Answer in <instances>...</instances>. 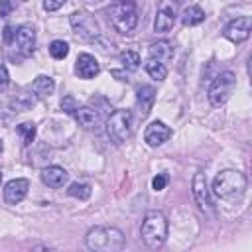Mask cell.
<instances>
[{"instance_id":"1","label":"cell","mask_w":252,"mask_h":252,"mask_svg":"<svg viewBox=\"0 0 252 252\" xmlns=\"http://www.w3.org/2000/svg\"><path fill=\"white\" fill-rule=\"evenodd\" d=\"M126 236L116 226H93L85 234V244L94 252H116L122 250Z\"/></svg>"},{"instance_id":"17","label":"cell","mask_w":252,"mask_h":252,"mask_svg":"<svg viewBox=\"0 0 252 252\" xmlns=\"http://www.w3.org/2000/svg\"><path fill=\"white\" fill-rule=\"evenodd\" d=\"M75 120L79 122V126H83L85 130H96L98 124H100V116L94 108L91 106H79L75 112H73Z\"/></svg>"},{"instance_id":"6","label":"cell","mask_w":252,"mask_h":252,"mask_svg":"<svg viewBox=\"0 0 252 252\" xmlns=\"http://www.w3.org/2000/svg\"><path fill=\"white\" fill-rule=\"evenodd\" d=\"M234 85H236V77H234L232 71H222V73H219V75L213 79L211 87H209V93H207L209 102H211L213 106H222V104L228 100V96H230Z\"/></svg>"},{"instance_id":"29","label":"cell","mask_w":252,"mask_h":252,"mask_svg":"<svg viewBox=\"0 0 252 252\" xmlns=\"http://www.w3.org/2000/svg\"><path fill=\"white\" fill-rule=\"evenodd\" d=\"M10 85V75H8V69L4 65H0V93H4Z\"/></svg>"},{"instance_id":"4","label":"cell","mask_w":252,"mask_h":252,"mask_svg":"<svg viewBox=\"0 0 252 252\" xmlns=\"http://www.w3.org/2000/svg\"><path fill=\"white\" fill-rule=\"evenodd\" d=\"M140 236H142V242L152 250L163 246V242L167 238V219H165V215L159 213V211L146 213V217L142 220V226H140Z\"/></svg>"},{"instance_id":"13","label":"cell","mask_w":252,"mask_h":252,"mask_svg":"<svg viewBox=\"0 0 252 252\" xmlns=\"http://www.w3.org/2000/svg\"><path fill=\"white\" fill-rule=\"evenodd\" d=\"M28 189H30V181L20 177V179H12L6 183L4 187V201L8 205H18L26 195H28Z\"/></svg>"},{"instance_id":"12","label":"cell","mask_w":252,"mask_h":252,"mask_svg":"<svg viewBox=\"0 0 252 252\" xmlns=\"http://www.w3.org/2000/svg\"><path fill=\"white\" fill-rule=\"evenodd\" d=\"M14 41H16L18 51H20L22 55H32V53H33V47H35V30H33V26L22 24V26L16 30Z\"/></svg>"},{"instance_id":"31","label":"cell","mask_w":252,"mask_h":252,"mask_svg":"<svg viewBox=\"0 0 252 252\" xmlns=\"http://www.w3.org/2000/svg\"><path fill=\"white\" fill-rule=\"evenodd\" d=\"M14 8V2L12 0H0V18H6Z\"/></svg>"},{"instance_id":"32","label":"cell","mask_w":252,"mask_h":252,"mask_svg":"<svg viewBox=\"0 0 252 252\" xmlns=\"http://www.w3.org/2000/svg\"><path fill=\"white\" fill-rule=\"evenodd\" d=\"M14 35H16L14 28H12V26H6V28H4V41H6V43H12V41H14Z\"/></svg>"},{"instance_id":"11","label":"cell","mask_w":252,"mask_h":252,"mask_svg":"<svg viewBox=\"0 0 252 252\" xmlns=\"http://www.w3.org/2000/svg\"><path fill=\"white\" fill-rule=\"evenodd\" d=\"M169 138H171V128L161 120H154L144 132V140L152 148H158V146L165 144Z\"/></svg>"},{"instance_id":"30","label":"cell","mask_w":252,"mask_h":252,"mask_svg":"<svg viewBox=\"0 0 252 252\" xmlns=\"http://www.w3.org/2000/svg\"><path fill=\"white\" fill-rule=\"evenodd\" d=\"M63 4H65V0H43V8H45L47 12H55V10H59Z\"/></svg>"},{"instance_id":"21","label":"cell","mask_w":252,"mask_h":252,"mask_svg":"<svg viewBox=\"0 0 252 252\" xmlns=\"http://www.w3.org/2000/svg\"><path fill=\"white\" fill-rule=\"evenodd\" d=\"M205 20V12L199 6H187L181 12V22L183 26H199Z\"/></svg>"},{"instance_id":"25","label":"cell","mask_w":252,"mask_h":252,"mask_svg":"<svg viewBox=\"0 0 252 252\" xmlns=\"http://www.w3.org/2000/svg\"><path fill=\"white\" fill-rule=\"evenodd\" d=\"M16 132L22 138L24 146H30L33 142V138H35V124L33 122H22V124H18Z\"/></svg>"},{"instance_id":"22","label":"cell","mask_w":252,"mask_h":252,"mask_svg":"<svg viewBox=\"0 0 252 252\" xmlns=\"http://www.w3.org/2000/svg\"><path fill=\"white\" fill-rule=\"evenodd\" d=\"M146 71H148V75H150L152 79H156V81H163V79L167 77V67H165V63H161L159 59H154V57H150V59L146 61Z\"/></svg>"},{"instance_id":"28","label":"cell","mask_w":252,"mask_h":252,"mask_svg":"<svg viewBox=\"0 0 252 252\" xmlns=\"http://www.w3.org/2000/svg\"><path fill=\"white\" fill-rule=\"evenodd\" d=\"M165 185H167V173H158L152 179V189L154 191H161V189H165Z\"/></svg>"},{"instance_id":"19","label":"cell","mask_w":252,"mask_h":252,"mask_svg":"<svg viewBox=\"0 0 252 252\" xmlns=\"http://www.w3.org/2000/svg\"><path fill=\"white\" fill-rule=\"evenodd\" d=\"M150 57L159 59L161 63H169L173 59V47L169 41H158L150 45Z\"/></svg>"},{"instance_id":"15","label":"cell","mask_w":252,"mask_h":252,"mask_svg":"<svg viewBox=\"0 0 252 252\" xmlns=\"http://www.w3.org/2000/svg\"><path fill=\"white\" fill-rule=\"evenodd\" d=\"M67 179H69V173L59 165H49V167L41 169V181L51 189L63 187L67 183Z\"/></svg>"},{"instance_id":"3","label":"cell","mask_w":252,"mask_h":252,"mask_svg":"<svg viewBox=\"0 0 252 252\" xmlns=\"http://www.w3.org/2000/svg\"><path fill=\"white\" fill-rule=\"evenodd\" d=\"M246 191V175L238 169H224L213 179V193L222 201H240Z\"/></svg>"},{"instance_id":"34","label":"cell","mask_w":252,"mask_h":252,"mask_svg":"<svg viewBox=\"0 0 252 252\" xmlns=\"http://www.w3.org/2000/svg\"><path fill=\"white\" fill-rule=\"evenodd\" d=\"M0 181H2V169H0Z\"/></svg>"},{"instance_id":"16","label":"cell","mask_w":252,"mask_h":252,"mask_svg":"<svg viewBox=\"0 0 252 252\" xmlns=\"http://www.w3.org/2000/svg\"><path fill=\"white\" fill-rule=\"evenodd\" d=\"M154 102H156V91H154V87L142 85L138 89V93H136V106H138V112H140L142 118H146L150 114Z\"/></svg>"},{"instance_id":"14","label":"cell","mask_w":252,"mask_h":252,"mask_svg":"<svg viewBox=\"0 0 252 252\" xmlns=\"http://www.w3.org/2000/svg\"><path fill=\"white\" fill-rule=\"evenodd\" d=\"M100 71V65L98 61L94 59V55L91 53H81L75 61V73L81 77V79H93L96 77Z\"/></svg>"},{"instance_id":"26","label":"cell","mask_w":252,"mask_h":252,"mask_svg":"<svg viewBox=\"0 0 252 252\" xmlns=\"http://www.w3.org/2000/svg\"><path fill=\"white\" fill-rule=\"evenodd\" d=\"M49 55L53 59H65L69 55V43L63 39H55L49 43Z\"/></svg>"},{"instance_id":"7","label":"cell","mask_w":252,"mask_h":252,"mask_svg":"<svg viewBox=\"0 0 252 252\" xmlns=\"http://www.w3.org/2000/svg\"><path fill=\"white\" fill-rule=\"evenodd\" d=\"M71 26L79 39L83 41H94L100 35L98 22L89 12H73L71 14Z\"/></svg>"},{"instance_id":"5","label":"cell","mask_w":252,"mask_h":252,"mask_svg":"<svg viewBox=\"0 0 252 252\" xmlns=\"http://www.w3.org/2000/svg\"><path fill=\"white\" fill-rule=\"evenodd\" d=\"M106 132L114 144H124L132 134V112L128 108L112 110L106 120Z\"/></svg>"},{"instance_id":"18","label":"cell","mask_w":252,"mask_h":252,"mask_svg":"<svg viewBox=\"0 0 252 252\" xmlns=\"http://www.w3.org/2000/svg\"><path fill=\"white\" fill-rule=\"evenodd\" d=\"M28 87H30V91L35 94V98L39 100V98L49 96V94L55 91V81H53L49 75H39V77H35L33 83L28 85Z\"/></svg>"},{"instance_id":"23","label":"cell","mask_w":252,"mask_h":252,"mask_svg":"<svg viewBox=\"0 0 252 252\" xmlns=\"http://www.w3.org/2000/svg\"><path fill=\"white\" fill-rule=\"evenodd\" d=\"M67 193H69L71 197L79 199V201H85V199H89V197H91V193H93V187H91L89 183H83V181H75V183H71V185H69Z\"/></svg>"},{"instance_id":"20","label":"cell","mask_w":252,"mask_h":252,"mask_svg":"<svg viewBox=\"0 0 252 252\" xmlns=\"http://www.w3.org/2000/svg\"><path fill=\"white\" fill-rule=\"evenodd\" d=\"M35 102H37L35 94L30 91V87H26V89H22L20 94H16V98L12 100V108H16L18 112H20V110H28V108L33 106Z\"/></svg>"},{"instance_id":"9","label":"cell","mask_w":252,"mask_h":252,"mask_svg":"<svg viewBox=\"0 0 252 252\" xmlns=\"http://www.w3.org/2000/svg\"><path fill=\"white\" fill-rule=\"evenodd\" d=\"M175 24V6L169 0H163L156 12L154 20V30L156 33H167Z\"/></svg>"},{"instance_id":"27","label":"cell","mask_w":252,"mask_h":252,"mask_svg":"<svg viewBox=\"0 0 252 252\" xmlns=\"http://www.w3.org/2000/svg\"><path fill=\"white\" fill-rule=\"evenodd\" d=\"M61 108H63L67 114H73V112L79 108V104H77L75 96H71V94H65V96L61 98Z\"/></svg>"},{"instance_id":"2","label":"cell","mask_w":252,"mask_h":252,"mask_svg":"<svg viewBox=\"0 0 252 252\" xmlns=\"http://www.w3.org/2000/svg\"><path fill=\"white\" fill-rule=\"evenodd\" d=\"M108 22L114 32L128 35L138 26V6L136 0H114L106 10Z\"/></svg>"},{"instance_id":"24","label":"cell","mask_w":252,"mask_h":252,"mask_svg":"<svg viewBox=\"0 0 252 252\" xmlns=\"http://www.w3.org/2000/svg\"><path fill=\"white\" fill-rule=\"evenodd\" d=\"M120 63L126 71H136L140 67V55L138 51H132V49H126L120 53Z\"/></svg>"},{"instance_id":"33","label":"cell","mask_w":252,"mask_h":252,"mask_svg":"<svg viewBox=\"0 0 252 252\" xmlns=\"http://www.w3.org/2000/svg\"><path fill=\"white\" fill-rule=\"evenodd\" d=\"M2 148H4V144H2V140H0V152H2Z\"/></svg>"},{"instance_id":"8","label":"cell","mask_w":252,"mask_h":252,"mask_svg":"<svg viewBox=\"0 0 252 252\" xmlns=\"http://www.w3.org/2000/svg\"><path fill=\"white\" fill-rule=\"evenodd\" d=\"M250 30H252V22L248 16H240V18H234L226 28H224V37L232 43H242L244 39H248L250 35Z\"/></svg>"},{"instance_id":"10","label":"cell","mask_w":252,"mask_h":252,"mask_svg":"<svg viewBox=\"0 0 252 252\" xmlns=\"http://www.w3.org/2000/svg\"><path fill=\"white\" fill-rule=\"evenodd\" d=\"M191 189H193V197L199 205L201 211H211L213 209V203H211V193H209V187H207V177L203 171H197L195 177H193V183H191Z\"/></svg>"}]
</instances>
